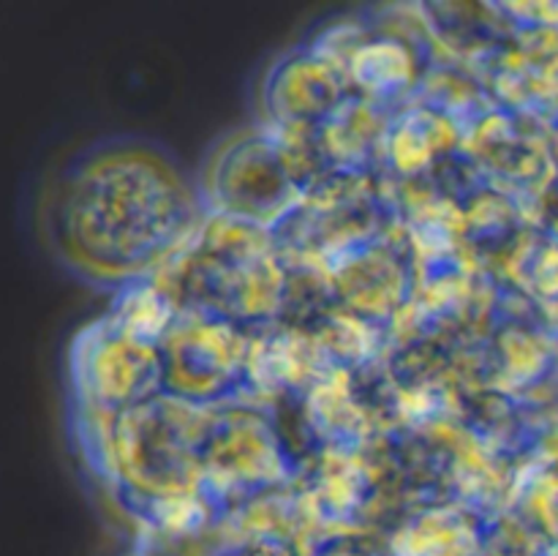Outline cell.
I'll list each match as a JSON object with an SVG mask.
<instances>
[{
    "mask_svg": "<svg viewBox=\"0 0 558 556\" xmlns=\"http://www.w3.org/2000/svg\"><path fill=\"white\" fill-rule=\"evenodd\" d=\"M65 251L98 276H125L161 259L194 221V200L169 164L125 150L93 158L60 202Z\"/></svg>",
    "mask_w": 558,
    "mask_h": 556,
    "instance_id": "cell-1",
    "label": "cell"
}]
</instances>
